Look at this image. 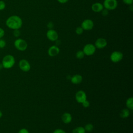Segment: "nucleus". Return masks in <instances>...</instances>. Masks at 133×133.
Listing matches in <instances>:
<instances>
[{"label":"nucleus","mask_w":133,"mask_h":133,"mask_svg":"<svg viewBox=\"0 0 133 133\" xmlns=\"http://www.w3.org/2000/svg\"><path fill=\"white\" fill-rule=\"evenodd\" d=\"M54 26V24L52 22L50 21V22H48V23L47 24V27L48 28V29H52Z\"/></svg>","instance_id":"bb28decb"},{"label":"nucleus","mask_w":133,"mask_h":133,"mask_svg":"<svg viewBox=\"0 0 133 133\" xmlns=\"http://www.w3.org/2000/svg\"><path fill=\"white\" fill-rule=\"evenodd\" d=\"M13 35L14 36L16 37H18L20 35V31L19 29H16V30H14L13 32Z\"/></svg>","instance_id":"5701e85b"},{"label":"nucleus","mask_w":133,"mask_h":133,"mask_svg":"<svg viewBox=\"0 0 133 133\" xmlns=\"http://www.w3.org/2000/svg\"><path fill=\"white\" fill-rule=\"evenodd\" d=\"M103 8V4L99 2L95 3L91 5V10L95 12H100Z\"/></svg>","instance_id":"ddd939ff"},{"label":"nucleus","mask_w":133,"mask_h":133,"mask_svg":"<svg viewBox=\"0 0 133 133\" xmlns=\"http://www.w3.org/2000/svg\"><path fill=\"white\" fill-rule=\"evenodd\" d=\"M96 49V48L94 45L92 44H87L84 46L83 51L85 55L89 56L95 54Z\"/></svg>","instance_id":"39448f33"},{"label":"nucleus","mask_w":133,"mask_h":133,"mask_svg":"<svg viewBox=\"0 0 133 133\" xmlns=\"http://www.w3.org/2000/svg\"><path fill=\"white\" fill-rule=\"evenodd\" d=\"M55 42H56V44H57V45H56V46H58V45H60V43H61L60 41V40H59L58 39H57Z\"/></svg>","instance_id":"473e14b6"},{"label":"nucleus","mask_w":133,"mask_h":133,"mask_svg":"<svg viewBox=\"0 0 133 133\" xmlns=\"http://www.w3.org/2000/svg\"><path fill=\"white\" fill-rule=\"evenodd\" d=\"M14 46L17 50L19 51H23L27 49L28 43L24 39L22 38H18L15 41Z\"/></svg>","instance_id":"7ed1b4c3"},{"label":"nucleus","mask_w":133,"mask_h":133,"mask_svg":"<svg viewBox=\"0 0 133 133\" xmlns=\"http://www.w3.org/2000/svg\"><path fill=\"white\" fill-rule=\"evenodd\" d=\"M19 67L21 70L23 72H28L31 69V65L29 62L26 59H21L19 62Z\"/></svg>","instance_id":"6e6552de"},{"label":"nucleus","mask_w":133,"mask_h":133,"mask_svg":"<svg viewBox=\"0 0 133 133\" xmlns=\"http://www.w3.org/2000/svg\"><path fill=\"white\" fill-rule=\"evenodd\" d=\"M6 7V4L3 1H0V11L3 10Z\"/></svg>","instance_id":"b1692460"},{"label":"nucleus","mask_w":133,"mask_h":133,"mask_svg":"<svg viewBox=\"0 0 133 133\" xmlns=\"http://www.w3.org/2000/svg\"><path fill=\"white\" fill-rule=\"evenodd\" d=\"M94 26V22L92 20L87 19L84 20L81 23V26L84 31H89L92 29Z\"/></svg>","instance_id":"0eeeda50"},{"label":"nucleus","mask_w":133,"mask_h":133,"mask_svg":"<svg viewBox=\"0 0 133 133\" xmlns=\"http://www.w3.org/2000/svg\"><path fill=\"white\" fill-rule=\"evenodd\" d=\"M53 133H66V132L62 129H57L54 130Z\"/></svg>","instance_id":"c756f323"},{"label":"nucleus","mask_w":133,"mask_h":133,"mask_svg":"<svg viewBox=\"0 0 133 133\" xmlns=\"http://www.w3.org/2000/svg\"><path fill=\"white\" fill-rule=\"evenodd\" d=\"M83 29L81 26H78L75 29V32L77 35H81L83 33Z\"/></svg>","instance_id":"412c9836"},{"label":"nucleus","mask_w":133,"mask_h":133,"mask_svg":"<svg viewBox=\"0 0 133 133\" xmlns=\"http://www.w3.org/2000/svg\"><path fill=\"white\" fill-rule=\"evenodd\" d=\"M3 116V113L0 110V118Z\"/></svg>","instance_id":"f704fd0d"},{"label":"nucleus","mask_w":133,"mask_h":133,"mask_svg":"<svg viewBox=\"0 0 133 133\" xmlns=\"http://www.w3.org/2000/svg\"><path fill=\"white\" fill-rule=\"evenodd\" d=\"M47 38L52 42H55L58 39V34L56 31L52 29H49L46 33Z\"/></svg>","instance_id":"1a4fd4ad"},{"label":"nucleus","mask_w":133,"mask_h":133,"mask_svg":"<svg viewBox=\"0 0 133 133\" xmlns=\"http://www.w3.org/2000/svg\"><path fill=\"white\" fill-rule=\"evenodd\" d=\"M61 119L64 124H69L72 121V117L70 113L68 112H65L62 114L61 116Z\"/></svg>","instance_id":"4468645a"},{"label":"nucleus","mask_w":133,"mask_h":133,"mask_svg":"<svg viewBox=\"0 0 133 133\" xmlns=\"http://www.w3.org/2000/svg\"><path fill=\"white\" fill-rule=\"evenodd\" d=\"M4 35H5L4 30L3 28H0V39L2 38V37L4 36Z\"/></svg>","instance_id":"7c9ffc66"},{"label":"nucleus","mask_w":133,"mask_h":133,"mask_svg":"<svg viewBox=\"0 0 133 133\" xmlns=\"http://www.w3.org/2000/svg\"><path fill=\"white\" fill-rule=\"evenodd\" d=\"M129 6H130V7H129L130 8H129V9H130L131 11H132V10H133V9H132V8H133V6H132V5L131 4V5H130Z\"/></svg>","instance_id":"72a5a7b5"},{"label":"nucleus","mask_w":133,"mask_h":133,"mask_svg":"<svg viewBox=\"0 0 133 133\" xmlns=\"http://www.w3.org/2000/svg\"><path fill=\"white\" fill-rule=\"evenodd\" d=\"M83 77L79 74H75L71 77V82L74 84H78L82 82Z\"/></svg>","instance_id":"2eb2a0df"},{"label":"nucleus","mask_w":133,"mask_h":133,"mask_svg":"<svg viewBox=\"0 0 133 133\" xmlns=\"http://www.w3.org/2000/svg\"><path fill=\"white\" fill-rule=\"evenodd\" d=\"M18 133H29V131L26 128H21L20 129Z\"/></svg>","instance_id":"c85d7f7f"},{"label":"nucleus","mask_w":133,"mask_h":133,"mask_svg":"<svg viewBox=\"0 0 133 133\" xmlns=\"http://www.w3.org/2000/svg\"><path fill=\"white\" fill-rule=\"evenodd\" d=\"M126 105L127 108L128 109L130 110H133V98L132 97L128 98L127 99L126 101Z\"/></svg>","instance_id":"f3484780"},{"label":"nucleus","mask_w":133,"mask_h":133,"mask_svg":"<svg viewBox=\"0 0 133 133\" xmlns=\"http://www.w3.org/2000/svg\"><path fill=\"white\" fill-rule=\"evenodd\" d=\"M86 131L83 127L82 126H78L74 129H73L72 130V133H85Z\"/></svg>","instance_id":"a211bd4d"},{"label":"nucleus","mask_w":133,"mask_h":133,"mask_svg":"<svg viewBox=\"0 0 133 133\" xmlns=\"http://www.w3.org/2000/svg\"><path fill=\"white\" fill-rule=\"evenodd\" d=\"M57 1L61 4H64L67 3L69 1V0H57Z\"/></svg>","instance_id":"2f4dec72"},{"label":"nucleus","mask_w":133,"mask_h":133,"mask_svg":"<svg viewBox=\"0 0 133 133\" xmlns=\"http://www.w3.org/2000/svg\"><path fill=\"white\" fill-rule=\"evenodd\" d=\"M15 63V57L11 55H7L5 56L2 61L3 67L6 69H9L13 67Z\"/></svg>","instance_id":"f03ea898"},{"label":"nucleus","mask_w":133,"mask_h":133,"mask_svg":"<svg viewBox=\"0 0 133 133\" xmlns=\"http://www.w3.org/2000/svg\"><path fill=\"white\" fill-rule=\"evenodd\" d=\"M84 56H85V54L83 50H78L76 53V57L77 59H81L83 58L84 57Z\"/></svg>","instance_id":"aec40b11"},{"label":"nucleus","mask_w":133,"mask_h":133,"mask_svg":"<svg viewBox=\"0 0 133 133\" xmlns=\"http://www.w3.org/2000/svg\"><path fill=\"white\" fill-rule=\"evenodd\" d=\"M111 133H116V132H111Z\"/></svg>","instance_id":"c9c22d12"},{"label":"nucleus","mask_w":133,"mask_h":133,"mask_svg":"<svg viewBox=\"0 0 133 133\" xmlns=\"http://www.w3.org/2000/svg\"><path fill=\"white\" fill-rule=\"evenodd\" d=\"M95 46L98 49H102L107 45V40L102 37H100L97 39L95 42Z\"/></svg>","instance_id":"9b49d317"},{"label":"nucleus","mask_w":133,"mask_h":133,"mask_svg":"<svg viewBox=\"0 0 133 133\" xmlns=\"http://www.w3.org/2000/svg\"><path fill=\"white\" fill-rule=\"evenodd\" d=\"M101 12L102 15L103 16H104V17L107 16L108 15V14H109V10H107V9L104 8L102 10V11Z\"/></svg>","instance_id":"a878e982"},{"label":"nucleus","mask_w":133,"mask_h":133,"mask_svg":"<svg viewBox=\"0 0 133 133\" xmlns=\"http://www.w3.org/2000/svg\"><path fill=\"white\" fill-rule=\"evenodd\" d=\"M84 128V129H85L86 131L89 132H91L93 130V129H94V126H93V125L92 124L88 123V124H86Z\"/></svg>","instance_id":"6ab92c4d"},{"label":"nucleus","mask_w":133,"mask_h":133,"mask_svg":"<svg viewBox=\"0 0 133 133\" xmlns=\"http://www.w3.org/2000/svg\"><path fill=\"white\" fill-rule=\"evenodd\" d=\"M123 3L127 5H130L132 4L133 0H122Z\"/></svg>","instance_id":"cd10ccee"},{"label":"nucleus","mask_w":133,"mask_h":133,"mask_svg":"<svg viewBox=\"0 0 133 133\" xmlns=\"http://www.w3.org/2000/svg\"><path fill=\"white\" fill-rule=\"evenodd\" d=\"M6 45V41L2 39L1 38L0 39V48H4Z\"/></svg>","instance_id":"4be33fe9"},{"label":"nucleus","mask_w":133,"mask_h":133,"mask_svg":"<svg viewBox=\"0 0 133 133\" xmlns=\"http://www.w3.org/2000/svg\"><path fill=\"white\" fill-rule=\"evenodd\" d=\"M22 19L17 15H12L9 16L6 21V26L12 30L19 29L22 25Z\"/></svg>","instance_id":"f257e3e1"},{"label":"nucleus","mask_w":133,"mask_h":133,"mask_svg":"<svg viewBox=\"0 0 133 133\" xmlns=\"http://www.w3.org/2000/svg\"><path fill=\"white\" fill-rule=\"evenodd\" d=\"M60 52L59 48L56 45L50 46L48 50V54L50 57H55L59 54Z\"/></svg>","instance_id":"f8f14e48"},{"label":"nucleus","mask_w":133,"mask_h":133,"mask_svg":"<svg viewBox=\"0 0 133 133\" xmlns=\"http://www.w3.org/2000/svg\"><path fill=\"white\" fill-rule=\"evenodd\" d=\"M75 99L78 103H82L87 99V96L85 92L82 90L77 91L75 94Z\"/></svg>","instance_id":"9d476101"},{"label":"nucleus","mask_w":133,"mask_h":133,"mask_svg":"<svg viewBox=\"0 0 133 133\" xmlns=\"http://www.w3.org/2000/svg\"><path fill=\"white\" fill-rule=\"evenodd\" d=\"M103 7L108 10H113L115 9L118 5L116 0H104L103 3Z\"/></svg>","instance_id":"20e7f679"},{"label":"nucleus","mask_w":133,"mask_h":133,"mask_svg":"<svg viewBox=\"0 0 133 133\" xmlns=\"http://www.w3.org/2000/svg\"><path fill=\"white\" fill-rule=\"evenodd\" d=\"M130 112L128 109H123L119 114V116L122 118H126L129 115Z\"/></svg>","instance_id":"dca6fc26"},{"label":"nucleus","mask_w":133,"mask_h":133,"mask_svg":"<svg viewBox=\"0 0 133 133\" xmlns=\"http://www.w3.org/2000/svg\"><path fill=\"white\" fill-rule=\"evenodd\" d=\"M123 58V53L119 51H114L112 52L110 57L111 61L114 63H117L121 61Z\"/></svg>","instance_id":"423d86ee"},{"label":"nucleus","mask_w":133,"mask_h":133,"mask_svg":"<svg viewBox=\"0 0 133 133\" xmlns=\"http://www.w3.org/2000/svg\"><path fill=\"white\" fill-rule=\"evenodd\" d=\"M82 105L83 107L84 108H88L89 107L90 105V102L88 100H87V99L86 100H85L82 103Z\"/></svg>","instance_id":"393cba45"}]
</instances>
